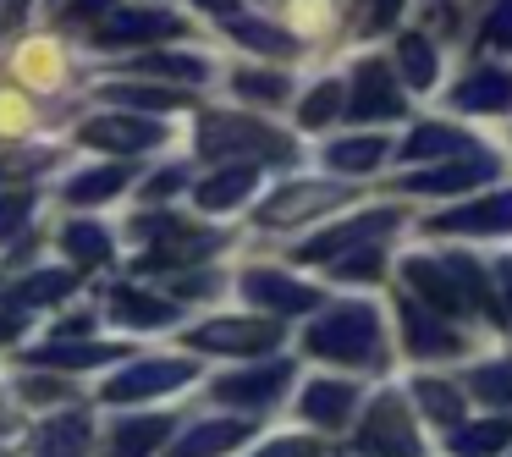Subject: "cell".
Listing matches in <instances>:
<instances>
[{"label":"cell","instance_id":"cell-1","mask_svg":"<svg viewBox=\"0 0 512 457\" xmlns=\"http://www.w3.org/2000/svg\"><path fill=\"white\" fill-rule=\"evenodd\" d=\"M402 276H408L413 292H424L430 298L435 314H496V298H490V281L479 276V265L468 254H446V259H408L402 265ZM501 320V314H496Z\"/></svg>","mask_w":512,"mask_h":457},{"label":"cell","instance_id":"cell-2","mask_svg":"<svg viewBox=\"0 0 512 457\" xmlns=\"http://www.w3.org/2000/svg\"><path fill=\"white\" fill-rule=\"evenodd\" d=\"M199 155L226 160V155H243V166L254 160H276V166H292L298 160V144L276 127H265L259 116H232V111H210L199 122Z\"/></svg>","mask_w":512,"mask_h":457},{"label":"cell","instance_id":"cell-3","mask_svg":"<svg viewBox=\"0 0 512 457\" xmlns=\"http://www.w3.org/2000/svg\"><path fill=\"white\" fill-rule=\"evenodd\" d=\"M303 347L314 358H331V364H380V314L369 303H336L331 314L309 325Z\"/></svg>","mask_w":512,"mask_h":457},{"label":"cell","instance_id":"cell-4","mask_svg":"<svg viewBox=\"0 0 512 457\" xmlns=\"http://www.w3.org/2000/svg\"><path fill=\"white\" fill-rule=\"evenodd\" d=\"M127 232L138 243H149L138 254V270H171V265H204L215 248H226V232H210V226H188L182 215H138Z\"/></svg>","mask_w":512,"mask_h":457},{"label":"cell","instance_id":"cell-5","mask_svg":"<svg viewBox=\"0 0 512 457\" xmlns=\"http://www.w3.org/2000/svg\"><path fill=\"white\" fill-rule=\"evenodd\" d=\"M353 446H358L364 457H419V452H424L419 430H413V419H408V402H402L397 391L375 397V408L364 413Z\"/></svg>","mask_w":512,"mask_h":457},{"label":"cell","instance_id":"cell-6","mask_svg":"<svg viewBox=\"0 0 512 457\" xmlns=\"http://www.w3.org/2000/svg\"><path fill=\"white\" fill-rule=\"evenodd\" d=\"M199 375L193 358H144V364H127L122 375H111L100 386L105 402H144V397H166V391L188 386Z\"/></svg>","mask_w":512,"mask_h":457},{"label":"cell","instance_id":"cell-7","mask_svg":"<svg viewBox=\"0 0 512 457\" xmlns=\"http://www.w3.org/2000/svg\"><path fill=\"white\" fill-rule=\"evenodd\" d=\"M182 17L166 12V6H127V12H111L105 23H94L89 45L94 50H127V45H149V39H177Z\"/></svg>","mask_w":512,"mask_h":457},{"label":"cell","instance_id":"cell-8","mask_svg":"<svg viewBox=\"0 0 512 457\" xmlns=\"http://www.w3.org/2000/svg\"><path fill=\"white\" fill-rule=\"evenodd\" d=\"M188 347L199 353H237V358H259L270 347H281V320H210L199 331H188Z\"/></svg>","mask_w":512,"mask_h":457},{"label":"cell","instance_id":"cell-9","mask_svg":"<svg viewBox=\"0 0 512 457\" xmlns=\"http://www.w3.org/2000/svg\"><path fill=\"white\" fill-rule=\"evenodd\" d=\"M380 232H397V210H369V215H353V221L331 226V232H320L314 243L298 248L303 265H336L342 254H353V248H369Z\"/></svg>","mask_w":512,"mask_h":457},{"label":"cell","instance_id":"cell-10","mask_svg":"<svg viewBox=\"0 0 512 457\" xmlns=\"http://www.w3.org/2000/svg\"><path fill=\"white\" fill-rule=\"evenodd\" d=\"M342 199H347L342 182H292V188L270 193V199L259 204V226H298V221H309V215L336 210Z\"/></svg>","mask_w":512,"mask_h":457},{"label":"cell","instance_id":"cell-11","mask_svg":"<svg viewBox=\"0 0 512 457\" xmlns=\"http://www.w3.org/2000/svg\"><path fill=\"white\" fill-rule=\"evenodd\" d=\"M78 138L89 149H111V155H138V149L166 144V127L149 122V116H89L78 127Z\"/></svg>","mask_w":512,"mask_h":457},{"label":"cell","instance_id":"cell-12","mask_svg":"<svg viewBox=\"0 0 512 457\" xmlns=\"http://www.w3.org/2000/svg\"><path fill=\"white\" fill-rule=\"evenodd\" d=\"M347 116L353 122H386V116H402V89L391 83L386 61H358L353 72V100H347Z\"/></svg>","mask_w":512,"mask_h":457},{"label":"cell","instance_id":"cell-13","mask_svg":"<svg viewBox=\"0 0 512 457\" xmlns=\"http://www.w3.org/2000/svg\"><path fill=\"white\" fill-rule=\"evenodd\" d=\"M501 160L485 155V149H474V155L452 160V166H435V171H413V177H402V188L408 193H468V188H485V182H496Z\"/></svg>","mask_w":512,"mask_h":457},{"label":"cell","instance_id":"cell-14","mask_svg":"<svg viewBox=\"0 0 512 457\" xmlns=\"http://www.w3.org/2000/svg\"><path fill=\"white\" fill-rule=\"evenodd\" d=\"M243 298L259 303L270 314H314L320 309V287H303V281L281 276V270H248L243 276Z\"/></svg>","mask_w":512,"mask_h":457},{"label":"cell","instance_id":"cell-15","mask_svg":"<svg viewBox=\"0 0 512 457\" xmlns=\"http://www.w3.org/2000/svg\"><path fill=\"white\" fill-rule=\"evenodd\" d=\"M287 380H292V364L276 358V364H259V369H243V375L215 380V402H226V408H270L287 391Z\"/></svg>","mask_w":512,"mask_h":457},{"label":"cell","instance_id":"cell-16","mask_svg":"<svg viewBox=\"0 0 512 457\" xmlns=\"http://www.w3.org/2000/svg\"><path fill=\"white\" fill-rule=\"evenodd\" d=\"M430 232H457V237H490L512 232V193H490V199L457 204L446 215H430Z\"/></svg>","mask_w":512,"mask_h":457},{"label":"cell","instance_id":"cell-17","mask_svg":"<svg viewBox=\"0 0 512 457\" xmlns=\"http://www.w3.org/2000/svg\"><path fill=\"white\" fill-rule=\"evenodd\" d=\"M402 336H408V353H424V358H452L463 353V336L452 331V325L441 320V314H430L419 298H402Z\"/></svg>","mask_w":512,"mask_h":457},{"label":"cell","instance_id":"cell-18","mask_svg":"<svg viewBox=\"0 0 512 457\" xmlns=\"http://www.w3.org/2000/svg\"><path fill=\"white\" fill-rule=\"evenodd\" d=\"M171 430H177V419H171V413L116 419L111 430H105V457H149V452H160V446L171 441Z\"/></svg>","mask_w":512,"mask_h":457},{"label":"cell","instance_id":"cell-19","mask_svg":"<svg viewBox=\"0 0 512 457\" xmlns=\"http://www.w3.org/2000/svg\"><path fill=\"white\" fill-rule=\"evenodd\" d=\"M457 111H512V67H474L452 89Z\"/></svg>","mask_w":512,"mask_h":457},{"label":"cell","instance_id":"cell-20","mask_svg":"<svg viewBox=\"0 0 512 457\" xmlns=\"http://www.w3.org/2000/svg\"><path fill=\"white\" fill-rule=\"evenodd\" d=\"M248 435L254 430H248L243 419H204V424H193L188 435H177L166 457H221V452H237Z\"/></svg>","mask_w":512,"mask_h":457},{"label":"cell","instance_id":"cell-21","mask_svg":"<svg viewBox=\"0 0 512 457\" xmlns=\"http://www.w3.org/2000/svg\"><path fill=\"white\" fill-rule=\"evenodd\" d=\"M353 402H358V386H347V380H309L298 408H303V419L320 424V430H342Z\"/></svg>","mask_w":512,"mask_h":457},{"label":"cell","instance_id":"cell-22","mask_svg":"<svg viewBox=\"0 0 512 457\" xmlns=\"http://www.w3.org/2000/svg\"><path fill=\"white\" fill-rule=\"evenodd\" d=\"M127 347L122 342H45V347H28V364H45V369H100L116 364Z\"/></svg>","mask_w":512,"mask_h":457},{"label":"cell","instance_id":"cell-23","mask_svg":"<svg viewBox=\"0 0 512 457\" xmlns=\"http://www.w3.org/2000/svg\"><path fill=\"white\" fill-rule=\"evenodd\" d=\"M111 314L122 325H144V331H155V325H171L182 314L177 298H155V292L144 287H116L111 292Z\"/></svg>","mask_w":512,"mask_h":457},{"label":"cell","instance_id":"cell-24","mask_svg":"<svg viewBox=\"0 0 512 457\" xmlns=\"http://www.w3.org/2000/svg\"><path fill=\"white\" fill-rule=\"evenodd\" d=\"M254 188H259V171L237 160V166H226V171H215V177H204L193 199H199V210L215 215V210H232V204H243Z\"/></svg>","mask_w":512,"mask_h":457},{"label":"cell","instance_id":"cell-25","mask_svg":"<svg viewBox=\"0 0 512 457\" xmlns=\"http://www.w3.org/2000/svg\"><path fill=\"white\" fill-rule=\"evenodd\" d=\"M94 446V424L89 413H61L39 430V452L34 457H89Z\"/></svg>","mask_w":512,"mask_h":457},{"label":"cell","instance_id":"cell-26","mask_svg":"<svg viewBox=\"0 0 512 457\" xmlns=\"http://www.w3.org/2000/svg\"><path fill=\"white\" fill-rule=\"evenodd\" d=\"M133 182V166H94V171H78V177L67 182V199L72 204H105V199H116V193Z\"/></svg>","mask_w":512,"mask_h":457},{"label":"cell","instance_id":"cell-27","mask_svg":"<svg viewBox=\"0 0 512 457\" xmlns=\"http://www.w3.org/2000/svg\"><path fill=\"white\" fill-rule=\"evenodd\" d=\"M408 160H435V155H474V138L457 133V127H441V122H424L413 127V138L402 144Z\"/></svg>","mask_w":512,"mask_h":457},{"label":"cell","instance_id":"cell-28","mask_svg":"<svg viewBox=\"0 0 512 457\" xmlns=\"http://www.w3.org/2000/svg\"><path fill=\"white\" fill-rule=\"evenodd\" d=\"M61 248H67V259L78 270H94V265H111V232L94 221H72L67 232H61Z\"/></svg>","mask_w":512,"mask_h":457},{"label":"cell","instance_id":"cell-29","mask_svg":"<svg viewBox=\"0 0 512 457\" xmlns=\"http://www.w3.org/2000/svg\"><path fill=\"white\" fill-rule=\"evenodd\" d=\"M72 287H78V276H72V270H34V276L17 281L6 303H23V309H45V303L72 298Z\"/></svg>","mask_w":512,"mask_h":457},{"label":"cell","instance_id":"cell-30","mask_svg":"<svg viewBox=\"0 0 512 457\" xmlns=\"http://www.w3.org/2000/svg\"><path fill=\"white\" fill-rule=\"evenodd\" d=\"M512 446V419H485V424H463L452 435V452L457 457H496Z\"/></svg>","mask_w":512,"mask_h":457},{"label":"cell","instance_id":"cell-31","mask_svg":"<svg viewBox=\"0 0 512 457\" xmlns=\"http://www.w3.org/2000/svg\"><path fill=\"white\" fill-rule=\"evenodd\" d=\"M397 67H402V78H408V89H430L435 72H441V56H435V45L424 34H402L397 39Z\"/></svg>","mask_w":512,"mask_h":457},{"label":"cell","instance_id":"cell-32","mask_svg":"<svg viewBox=\"0 0 512 457\" xmlns=\"http://www.w3.org/2000/svg\"><path fill=\"white\" fill-rule=\"evenodd\" d=\"M133 72H144V78L204 83V78H210V61H204V56H171V50H149V56H138V61H133Z\"/></svg>","mask_w":512,"mask_h":457},{"label":"cell","instance_id":"cell-33","mask_svg":"<svg viewBox=\"0 0 512 457\" xmlns=\"http://www.w3.org/2000/svg\"><path fill=\"white\" fill-rule=\"evenodd\" d=\"M226 34H232L237 45L259 50V56H298V39L281 34V28H270V23H254V17H232Z\"/></svg>","mask_w":512,"mask_h":457},{"label":"cell","instance_id":"cell-34","mask_svg":"<svg viewBox=\"0 0 512 457\" xmlns=\"http://www.w3.org/2000/svg\"><path fill=\"white\" fill-rule=\"evenodd\" d=\"M380 160H386V138H375V133H369V138H342V144L325 149V166H331V171H353V177H358V171H375Z\"/></svg>","mask_w":512,"mask_h":457},{"label":"cell","instance_id":"cell-35","mask_svg":"<svg viewBox=\"0 0 512 457\" xmlns=\"http://www.w3.org/2000/svg\"><path fill=\"white\" fill-rule=\"evenodd\" d=\"M413 397H419V408L430 413L435 424H457V419H463V391H457L452 380L419 375V380H413Z\"/></svg>","mask_w":512,"mask_h":457},{"label":"cell","instance_id":"cell-36","mask_svg":"<svg viewBox=\"0 0 512 457\" xmlns=\"http://www.w3.org/2000/svg\"><path fill=\"white\" fill-rule=\"evenodd\" d=\"M111 100H116V105H133V111L144 116V111H177V105H188V89H149V83H111Z\"/></svg>","mask_w":512,"mask_h":457},{"label":"cell","instance_id":"cell-37","mask_svg":"<svg viewBox=\"0 0 512 457\" xmlns=\"http://www.w3.org/2000/svg\"><path fill=\"white\" fill-rule=\"evenodd\" d=\"M232 89L243 94V100H259V105H287L292 100V83L281 78V72H254V67L237 72Z\"/></svg>","mask_w":512,"mask_h":457},{"label":"cell","instance_id":"cell-38","mask_svg":"<svg viewBox=\"0 0 512 457\" xmlns=\"http://www.w3.org/2000/svg\"><path fill=\"white\" fill-rule=\"evenodd\" d=\"M468 391H474L479 402H496V408H512V364L501 358V364H479L474 380H468Z\"/></svg>","mask_w":512,"mask_h":457},{"label":"cell","instance_id":"cell-39","mask_svg":"<svg viewBox=\"0 0 512 457\" xmlns=\"http://www.w3.org/2000/svg\"><path fill=\"white\" fill-rule=\"evenodd\" d=\"M28 215H34V188L0 193V243H12V237L28 226Z\"/></svg>","mask_w":512,"mask_h":457},{"label":"cell","instance_id":"cell-40","mask_svg":"<svg viewBox=\"0 0 512 457\" xmlns=\"http://www.w3.org/2000/svg\"><path fill=\"white\" fill-rule=\"evenodd\" d=\"M336 111H342V83L331 78V83H320V89H314L309 100L298 105V122H303V127H325Z\"/></svg>","mask_w":512,"mask_h":457},{"label":"cell","instance_id":"cell-41","mask_svg":"<svg viewBox=\"0 0 512 457\" xmlns=\"http://www.w3.org/2000/svg\"><path fill=\"white\" fill-rule=\"evenodd\" d=\"M72 397H78V386L61 380V375H28L23 380V402H39V408H45V402H72Z\"/></svg>","mask_w":512,"mask_h":457},{"label":"cell","instance_id":"cell-42","mask_svg":"<svg viewBox=\"0 0 512 457\" xmlns=\"http://www.w3.org/2000/svg\"><path fill=\"white\" fill-rule=\"evenodd\" d=\"M380 270H386L380 248H353V254H342V259H336V276H342V281H375Z\"/></svg>","mask_w":512,"mask_h":457},{"label":"cell","instance_id":"cell-43","mask_svg":"<svg viewBox=\"0 0 512 457\" xmlns=\"http://www.w3.org/2000/svg\"><path fill=\"white\" fill-rule=\"evenodd\" d=\"M50 160H56L50 149H17V155H0V177H34Z\"/></svg>","mask_w":512,"mask_h":457},{"label":"cell","instance_id":"cell-44","mask_svg":"<svg viewBox=\"0 0 512 457\" xmlns=\"http://www.w3.org/2000/svg\"><path fill=\"white\" fill-rule=\"evenodd\" d=\"M485 45L512 50V0H496V12L485 17Z\"/></svg>","mask_w":512,"mask_h":457},{"label":"cell","instance_id":"cell-45","mask_svg":"<svg viewBox=\"0 0 512 457\" xmlns=\"http://www.w3.org/2000/svg\"><path fill=\"white\" fill-rule=\"evenodd\" d=\"M177 188H188V166H166L160 177L144 182V199H171Z\"/></svg>","mask_w":512,"mask_h":457},{"label":"cell","instance_id":"cell-46","mask_svg":"<svg viewBox=\"0 0 512 457\" xmlns=\"http://www.w3.org/2000/svg\"><path fill=\"white\" fill-rule=\"evenodd\" d=\"M402 12V0H358V23L364 28H386Z\"/></svg>","mask_w":512,"mask_h":457},{"label":"cell","instance_id":"cell-47","mask_svg":"<svg viewBox=\"0 0 512 457\" xmlns=\"http://www.w3.org/2000/svg\"><path fill=\"white\" fill-rule=\"evenodd\" d=\"M100 12H116V0H67L61 6V23H89Z\"/></svg>","mask_w":512,"mask_h":457},{"label":"cell","instance_id":"cell-48","mask_svg":"<svg viewBox=\"0 0 512 457\" xmlns=\"http://www.w3.org/2000/svg\"><path fill=\"white\" fill-rule=\"evenodd\" d=\"M254 457H320V446H314V441H298V435H287V441H270V446H259Z\"/></svg>","mask_w":512,"mask_h":457},{"label":"cell","instance_id":"cell-49","mask_svg":"<svg viewBox=\"0 0 512 457\" xmlns=\"http://www.w3.org/2000/svg\"><path fill=\"white\" fill-rule=\"evenodd\" d=\"M215 287H221L215 276H177V281H171L177 298H204V292H215Z\"/></svg>","mask_w":512,"mask_h":457},{"label":"cell","instance_id":"cell-50","mask_svg":"<svg viewBox=\"0 0 512 457\" xmlns=\"http://www.w3.org/2000/svg\"><path fill=\"white\" fill-rule=\"evenodd\" d=\"M193 6H204V12L226 17V23H232V17H243V12H237V0H193Z\"/></svg>","mask_w":512,"mask_h":457},{"label":"cell","instance_id":"cell-51","mask_svg":"<svg viewBox=\"0 0 512 457\" xmlns=\"http://www.w3.org/2000/svg\"><path fill=\"white\" fill-rule=\"evenodd\" d=\"M17 336H23V314H0V342H17Z\"/></svg>","mask_w":512,"mask_h":457},{"label":"cell","instance_id":"cell-52","mask_svg":"<svg viewBox=\"0 0 512 457\" xmlns=\"http://www.w3.org/2000/svg\"><path fill=\"white\" fill-rule=\"evenodd\" d=\"M496 287H501V298H507V309H512V259H496Z\"/></svg>","mask_w":512,"mask_h":457}]
</instances>
